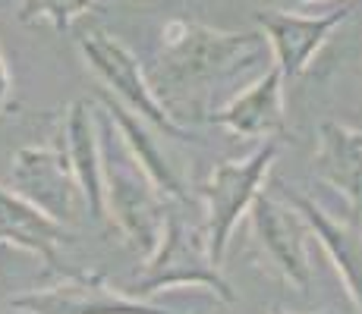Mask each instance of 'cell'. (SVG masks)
Listing matches in <instances>:
<instances>
[{
    "instance_id": "obj_1",
    "label": "cell",
    "mask_w": 362,
    "mask_h": 314,
    "mask_svg": "<svg viewBox=\"0 0 362 314\" xmlns=\"http://www.w3.org/2000/svg\"><path fill=\"white\" fill-rule=\"evenodd\" d=\"M268 44L255 32H221L202 23L170 19L161 29V47L151 69V92L170 114L202 107L224 82L264 60Z\"/></svg>"
},
{
    "instance_id": "obj_2",
    "label": "cell",
    "mask_w": 362,
    "mask_h": 314,
    "mask_svg": "<svg viewBox=\"0 0 362 314\" xmlns=\"http://www.w3.org/2000/svg\"><path fill=\"white\" fill-rule=\"evenodd\" d=\"M98 135H101V173H104V211L117 223L120 236L136 255L148 258L155 251L167 220L164 195L148 183L129 151L123 148L114 123L98 110Z\"/></svg>"
},
{
    "instance_id": "obj_3",
    "label": "cell",
    "mask_w": 362,
    "mask_h": 314,
    "mask_svg": "<svg viewBox=\"0 0 362 314\" xmlns=\"http://www.w3.org/2000/svg\"><path fill=\"white\" fill-rule=\"evenodd\" d=\"M180 286H189V289H205L214 298H221L224 305L236 302L233 286L227 283V277L221 274V267L208 258L205 246V233L202 229L186 227L180 217L167 214L161 239H158L155 251L145 258L142 274L136 277L132 289L127 296L142 302L145 296H155V292L167 289H180Z\"/></svg>"
},
{
    "instance_id": "obj_4",
    "label": "cell",
    "mask_w": 362,
    "mask_h": 314,
    "mask_svg": "<svg viewBox=\"0 0 362 314\" xmlns=\"http://www.w3.org/2000/svg\"><path fill=\"white\" fill-rule=\"evenodd\" d=\"M277 151V138L262 142L259 148L243 160H221L214 164V170L208 173V179L202 183V198H205V246H208V258L221 267L230 246L233 229L240 227V220L249 214L252 201L259 198L268 170L274 164Z\"/></svg>"
},
{
    "instance_id": "obj_5",
    "label": "cell",
    "mask_w": 362,
    "mask_h": 314,
    "mask_svg": "<svg viewBox=\"0 0 362 314\" xmlns=\"http://www.w3.org/2000/svg\"><path fill=\"white\" fill-rule=\"evenodd\" d=\"M79 51L92 66V73L104 82V92L117 97L129 114H136L142 123H148L151 129H158L167 138H180V142L192 138V132L158 101L142 63L120 38H114V35L101 29H92L79 38Z\"/></svg>"
},
{
    "instance_id": "obj_6",
    "label": "cell",
    "mask_w": 362,
    "mask_h": 314,
    "mask_svg": "<svg viewBox=\"0 0 362 314\" xmlns=\"http://www.w3.org/2000/svg\"><path fill=\"white\" fill-rule=\"evenodd\" d=\"M10 188L35 205L41 214L57 220L60 227H69L82 217L86 201H82L79 183H76L69 160L64 148H51V145H29L19 148L13 157V173H10Z\"/></svg>"
},
{
    "instance_id": "obj_7",
    "label": "cell",
    "mask_w": 362,
    "mask_h": 314,
    "mask_svg": "<svg viewBox=\"0 0 362 314\" xmlns=\"http://www.w3.org/2000/svg\"><path fill=\"white\" fill-rule=\"evenodd\" d=\"M255 246L268 258V264L284 277L293 289H312V264H309V227L299 217L287 198H277L271 192H259V198L249 207Z\"/></svg>"
},
{
    "instance_id": "obj_8",
    "label": "cell",
    "mask_w": 362,
    "mask_h": 314,
    "mask_svg": "<svg viewBox=\"0 0 362 314\" xmlns=\"http://www.w3.org/2000/svg\"><path fill=\"white\" fill-rule=\"evenodd\" d=\"M10 305L23 314H173L120 292L95 270H69L60 283L16 296Z\"/></svg>"
},
{
    "instance_id": "obj_9",
    "label": "cell",
    "mask_w": 362,
    "mask_h": 314,
    "mask_svg": "<svg viewBox=\"0 0 362 314\" xmlns=\"http://www.w3.org/2000/svg\"><path fill=\"white\" fill-rule=\"evenodd\" d=\"M353 16V6H334L318 16H303V13L290 10H259L255 13V25L262 29L264 44L274 54V66L284 76V82H293L309 69L315 54L328 44V38L346 19Z\"/></svg>"
},
{
    "instance_id": "obj_10",
    "label": "cell",
    "mask_w": 362,
    "mask_h": 314,
    "mask_svg": "<svg viewBox=\"0 0 362 314\" xmlns=\"http://www.w3.org/2000/svg\"><path fill=\"white\" fill-rule=\"evenodd\" d=\"M284 85L287 82L277 73V66H268L243 92H236L224 107L214 110L208 120L240 138H262V142L281 138L287 132Z\"/></svg>"
},
{
    "instance_id": "obj_11",
    "label": "cell",
    "mask_w": 362,
    "mask_h": 314,
    "mask_svg": "<svg viewBox=\"0 0 362 314\" xmlns=\"http://www.w3.org/2000/svg\"><path fill=\"white\" fill-rule=\"evenodd\" d=\"M64 155L79 183L86 211L95 223L107 220L104 211V173H101V135L95 126V104L73 101L64 120Z\"/></svg>"
},
{
    "instance_id": "obj_12",
    "label": "cell",
    "mask_w": 362,
    "mask_h": 314,
    "mask_svg": "<svg viewBox=\"0 0 362 314\" xmlns=\"http://www.w3.org/2000/svg\"><path fill=\"white\" fill-rule=\"evenodd\" d=\"M284 198L305 220L309 233L322 242V248L328 251L331 264L337 267L340 280H344V289L350 296L353 308H356V314H362V236L356 233V227H350L344 220H334L322 205H315L303 192L290 188Z\"/></svg>"
},
{
    "instance_id": "obj_13",
    "label": "cell",
    "mask_w": 362,
    "mask_h": 314,
    "mask_svg": "<svg viewBox=\"0 0 362 314\" xmlns=\"http://www.w3.org/2000/svg\"><path fill=\"white\" fill-rule=\"evenodd\" d=\"M315 173L322 183L344 195L356 217H362V129L325 123L318 129Z\"/></svg>"
},
{
    "instance_id": "obj_14",
    "label": "cell",
    "mask_w": 362,
    "mask_h": 314,
    "mask_svg": "<svg viewBox=\"0 0 362 314\" xmlns=\"http://www.w3.org/2000/svg\"><path fill=\"white\" fill-rule=\"evenodd\" d=\"M0 242H13L54 267L60 264V246L69 242V233L57 220L19 198L13 188L0 186Z\"/></svg>"
},
{
    "instance_id": "obj_15",
    "label": "cell",
    "mask_w": 362,
    "mask_h": 314,
    "mask_svg": "<svg viewBox=\"0 0 362 314\" xmlns=\"http://www.w3.org/2000/svg\"><path fill=\"white\" fill-rule=\"evenodd\" d=\"M104 114L110 116L117 135H120L123 148L129 151V157L136 160V167L148 176V183L158 188L161 195H170V198H186V186L183 179L177 176V170L170 167V160L164 157V151L158 148L155 135L148 132V123H142L136 114H129L117 97H110L107 92L101 95Z\"/></svg>"
},
{
    "instance_id": "obj_16",
    "label": "cell",
    "mask_w": 362,
    "mask_h": 314,
    "mask_svg": "<svg viewBox=\"0 0 362 314\" xmlns=\"http://www.w3.org/2000/svg\"><path fill=\"white\" fill-rule=\"evenodd\" d=\"M95 10V0H23L19 19L23 23H51L57 32H66L76 19Z\"/></svg>"
},
{
    "instance_id": "obj_17",
    "label": "cell",
    "mask_w": 362,
    "mask_h": 314,
    "mask_svg": "<svg viewBox=\"0 0 362 314\" xmlns=\"http://www.w3.org/2000/svg\"><path fill=\"white\" fill-rule=\"evenodd\" d=\"M6 101H10V69H6V57L0 51V110L6 107Z\"/></svg>"
},
{
    "instance_id": "obj_18",
    "label": "cell",
    "mask_w": 362,
    "mask_h": 314,
    "mask_svg": "<svg viewBox=\"0 0 362 314\" xmlns=\"http://www.w3.org/2000/svg\"><path fill=\"white\" fill-rule=\"evenodd\" d=\"M287 4H318V0H287Z\"/></svg>"
},
{
    "instance_id": "obj_19",
    "label": "cell",
    "mask_w": 362,
    "mask_h": 314,
    "mask_svg": "<svg viewBox=\"0 0 362 314\" xmlns=\"http://www.w3.org/2000/svg\"><path fill=\"white\" fill-rule=\"evenodd\" d=\"M271 314H290V311H271ZM318 314H331V311H318Z\"/></svg>"
}]
</instances>
